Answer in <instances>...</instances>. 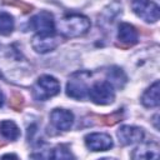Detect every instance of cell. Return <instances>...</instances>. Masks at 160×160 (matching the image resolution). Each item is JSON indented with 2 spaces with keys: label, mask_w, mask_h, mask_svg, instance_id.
Returning a JSON list of instances; mask_svg holds the SVG:
<instances>
[{
  "label": "cell",
  "mask_w": 160,
  "mask_h": 160,
  "mask_svg": "<svg viewBox=\"0 0 160 160\" xmlns=\"http://www.w3.org/2000/svg\"><path fill=\"white\" fill-rule=\"evenodd\" d=\"M50 121L58 130L68 131L72 126L74 115L71 111L65 109H54L50 114Z\"/></svg>",
  "instance_id": "9c48e42d"
},
{
  "label": "cell",
  "mask_w": 160,
  "mask_h": 160,
  "mask_svg": "<svg viewBox=\"0 0 160 160\" xmlns=\"http://www.w3.org/2000/svg\"><path fill=\"white\" fill-rule=\"evenodd\" d=\"M132 11L148 22H155L159 20L160 9L151 0H131Z\"/></svg>",
  "instance_id": "5b68a950"
},
{
  "label": "cell",
  "mask_w": 160,
  "mask_h": 160,
  "mask_svg": "<svg viewBox=\"0 0 160 160\" xmlns=\"http://www.w3.org/2000/svg\"><path fill=\"white\" fill-rule=\"evenodd\" d=\"M89 29L90 20L80 14L66 15L59 22V30L66 38H76L84 35Z\"/></svg>",
  "instance_id": "6da1fadb"
},
{
  "label": "cell",
  "mask_w": 160,
  "mask_h": 160,
  "mask_svg": "<svg viewBox=\"0 0 160 160\" xmlns=\"http://www.w3.org/2000/svg\"><path fill=\"white\" fill-rule=\"evenodd\" d=\"M134 159H158L159 158V146L155 142H146L138 146L132 155Z\"/></svg>",
  "instance_id": "7c38bea8"
},
{
  "label": "cell",
  "mask_w": 160,
  "mask_h": 160,
  "mask_svg": "<svg viewBox=\"0 0 160 160\" xmlns=\"http://www.w3.org/2000/svg\"><path fill=\"white\" fill-rule=\"evenodd\" d=\"M4 4H8V5H12V6H16L19 8L20 10H22L24 12H29L31 10V5H28L20 0H2Z\"/></svg>",
  "instance_id": "ffe728a7"
},
{
  "label": "cell",
  "mask_w": 160,
  "mask_h": 160,
  "mask_svg": "<svg viewBox=\"0 0 160 160\" xmlns=\"http://www.w3.org/2000/svg\"><path fill=\"white\" fill-rule=\"evenodd\" d=\"M118 39L120 40V42H122L128 46L135 45L138 42V31L132 25H130L128 22H121L119 25Z\"/></svg>",
  "instance_id": "8fae6325"
},
{
  "label": "cell",
  "mask_w": 160,
  "mask_h": 160,
  "mask_svg": "<svg viewBox=\"0 0 160 160\" xmlns=\"http://www.w3.org/2000/svg\"><path fill=\"white\" fill-rule=\"evenodd\" d=\"M4 145H5V142H2V141H0V148H1V146H4Z\"/></svg>",
  "instance_id": "603a6c76"
},
{
  "label": "cell",
  "mask_w": 160,
  "mask_h": 160,
  "mask_svg": "<svg viewBox=\"0 0 160 160\" xmlns=\"http://www.w3.org/2000/svg\"><path fill=\"white\" fill-rule=\"evenodd\" d=\"M89 98L92 102H95L98 105L111 104L115 99L114 88L108 81L96 82L89 89Z\"/></svg>",
  "instance_id": "277c9868"
},
{
  "label": "cell",
  "mask_w": 160,
  "mask_h": 160,
  "mask_svg": "<svg viewBox=\"0 0 160 160\" xmlns=\"http://www.w3.org/2000/svg\"><path fill=\"white\" fill-rule=\"evenodd\" d=\"M90 75L91 74L88 71H78V72L72 74L66 85L68 96L76 99V100H82L86 96V94L89 92L88 79L90 78Z\"/></svg>",
  "instance_id": "3957f363"
},
{
  "label": "cell",
  "mask_w": 160,
  "mask_h": 160,
  "mask_svg": "<svg viewBox=\"0 0 160 160\" xmlns=\"http://www.w3.org/2000/svg\"><path fill=\"white\" fill-rule=\"evenodd\" d=\"M144 130L138 126L124 125L118 130V138L122 145H132L144 139Z\"/></svg>",
  "instance_id": "30bf717a"
},
{
  "label": "cell",
  "mask_w": 160,
  "mask_h": 160,
  "mask_svg": "<svg viewBox=\"0 0 160 160\" xmlns=\"http://www.w3.org/2000/svg\"><path fill=\"white\" fill-rule=\"evenodd\" d=\"M0 134L8 140H16L20 136V130L14 121L4 120L0 122Z\"/></svg>",
  "instance_id": "5bb4252c"
},
{
  "label": "cell",
  "mask_w": 160,
  "mask_h": 160,
  "mask_svg": "<svg viewBox=\"0 0 160 160\" xmlns=\"http://www.w3.org/2000/svg\"><path fill=\"white\" fill-rule=\"evenodd\" d=\"M50 156L54 158V159H71V158H74V156L71 155L70 150H69L65 145H59V146H56V148L54 149V152L50 154Z\"/></svg>",
  "instance_id": "e0dca14e"
},
{
  "label": "cell",
  "mask_w": 160,
  "mask_h": 160,
  "mask_svg": "<svg viewBox=\"0 0 160 160\" xmlns=\"http://www.w3.org/2000/svg\"><path fill=\"white\" fill-rule=\"evenodd\" d=\"M10 106L16 110V111H20L24 106V98L21 96L20 92H14L11 95V99H10Z\"/></svg>",
  "instance_id": "d6986e66"
},
{
  "label": "cell",
  "mask_w": 160,
  "mask_h": 160,
  "mask_svg": "<svg viewBox=\"0 0 160 160\" xmlns=\"http://www.w3.org/2000/svg\"><path fill=\"white\" fill-rule=\"evenodd\" d=\"M121 116H122V111L119 110V111H115V112H112L110 115L101 116L100 118V122H104L106 125H114V124H116L121 119Z\"/></svg>",
  "instance_id": "ac0fdd59"
},
{
  "label": "cell",
  "mask_w": 160,
  "mask_h": 160,
  "mask_svg": "<svg viewBox=\"0 0 160 160\" xmlns=\"http://www.w3.org/2000/svg\"><path fill=\"white\" fill-rule=\"evenodd\" d=\"M29 26L35 30L38 34H54L55 32V21L52 15L49 11H40L30 19Z\"/></svg>",
  "instance_id": "8992f818"
},
{
  "label": "cell",
  "mask_w": 160,
  "mask_h": 160,
  "mask_svg": "<svg viewBox=\"0 0 160 160\" xmlns=\"http://www.w3.org/2000/svg\"><path fill=\"white\" fill-rule=\"evenodd\" d=\"M60 44V38L55 34H36L32 38L31 46L36 52L45 54L52 51Z\"/></svg>",
  "instance_id": "52a82bcc"
},
{
  "label": "cell",
  "mask_w": 160,
  "mask_h": 160,
  "mask_svg": "<svg viewBox=\"0 0 160 160\" xmlns=\"http://www.w3.org/2000/svg\"><path fill=\"white\" fill-rule=\"evenodd\" d=\"M2 158H18L16 155H11V154H8V155H4Z\"/></svg>",
  "instance_id": "7402d4cb"
},
{
  "label": "cell",
  "mask_w": 160,
  "mask_h": 160,
  "mask_svg": "<svg viewBox=\"0 0 160 160\" xmlns=\"http://www.w3.org/2000/svg\"><path fill=\"white\" fill-rule=\"evenodd\" d=\"M59 92H60V82L54 76L50 75L40 76L32 88L34 98L40 101L48 100L49 98H52Z\"/></svg>",
  "instance_id": "7a4b0ae2"
},
{
  "label": "cell",
  "mask_w": 160,
  "mask_h": 160,
  "mask_svg": "<svg viewBox=\"0 0 160 160\" xmlns=\"http://www.w3.org/2000/svg\"><path fill=\"white\" fill-rule=\"evenodd\" d=\"M85 144L91 151H105L112 146V139L104 132H94L85 136Z\"/></svg>",
  "instance_id": "ba28073f"
},
{
  "label": "cell",
  "mask_w": 160,
  "mask_h": 160,
  "mask_svg": "<svg viewBox=\"0 0 160 160\" xmlns=\"http://www.w3.org/2000/svg\"><path fill=\"white\" fill-rule=\"evenodd\" d=\"M141 104L145 108H155L159 105V81H155L145 90L141 96Z\"/></svg>",
  "instance_id": "4fadbf2b"
},
{
  "label": "cell",
  "mask_w": 160,
  "mask_h": 160,
  "mask_svg": "<svg viewBox=\"0 0 160 160\" xmlns=\"http://www.w3.org/2000/svg\"><path fill=\"white\" fill-rule=\"evenodd\" d=\"M14 29V19L10 14L0 11V34L9 35Z\"/></svg>",
  "instance_id": "2e32d148"
},
{
  "label": "cell",
  "mask_w": 160,
  "mask_h": 160,
  "mask_svg": "<svg viewBox=\"0 0 160 160\" xmlns=\"http://www.w3.org/2000/svg\"><path fill=\"white\" fill-rule=\"evenodd\" d=\"M126 80H128L126 75L120 68H111L108 71V82H110L112 88H119V89L124 88Z\"/></svg>",
  "instance_id": "9a60e30c"
},
{
  "label": "cell",
  "mask_w": 160,
  "mask_h": 160,
  "mask_svg": "<svg viewBox=\"0 0 160 160\" xmlns=\"http://www.w3.org/2000/svg\"><path fill=\"white\" fill-rule=\"evenodd\" d=\"M4 104V94H2V91L0 90V106Z\"/></svg>",
  "instance_id": "44dd1931"
}]
</instances>
